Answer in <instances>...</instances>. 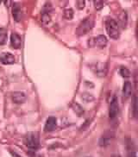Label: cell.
<instances>
[{
  "label": "cell",
  "instance_id": "cell-1",
  "mask_svg": "<svg viewBox=\"0 0 138 157\" xmlns=\"http://www.w3.org/2000/svg\"><path fill=\"white\" fill-rule=\"evenodd\" d=\"M94 24H95V21H94V18L92 16L86 17L85 19H83L80 23L79 24L78 28L76 29V34L79 36L86 35L93 29Z\"/></svg>",
  "mask_w": 138,
  "mask_h": 157
},
{
  "label": "cell",
  "instance_id": "cell-2",
  "mask_svg": "<svg viewBox=\"0 0 138 157\" xmlns=\"http://www.w3.org/2000/svg\"><path fill=\"white\" fill-rule=\"evenodd\" d=\"M23 143L29 149L36 150L40 146V138L37 132H29L23 139Z\"/></svg>",
  "mask_w": 138,
  "mask_h": 157
},
{
  "label": "cell",
  "instance_id": "cell-3",
  "mask_svg": "<svg viewBox=\"0 0 138 157\" xmlns=\"http://www.w3.org/2000/svg\"><path fill=\"white\" fill-rule=\"evenodd\" d=\"M106 31L108 33L109 36L112 39L117 40L120 37L119 25L117 21L114 19H108L105 21Z\"/></svg>",
  "mask_w": 138,
  "mask_h": 157
},
{
  "label": "cell",
  "instance_id": "cell-4",
  "mask_svg": "<svg viewBox=\"0 0 138 157\" xmlns=\"http://www.w3.org/2000/svg\"><path fill=\"white\" fill-rule=\"evenodd\" d=\"M107 38L104 35H99L96 37H92L91 39H89L88 41V46L93 48V47H98V48H103L107 45Z\"/></svg>",
  "mask_w": 138,
  "mask_h": 157
},
{
  "label": "cell",
  "instance_id": "cell-5",
  "mask_svg": "<svg viewBox=\"0 0 138 157\" xmlns=\"http://www.w3.org/2000/svg\"><path fill=\"white\" fill-rule=\"evenodd\" d=\"M119 111V105H118V99L117 98L114 96L111 99L109 107V117L110 119H115Z\"/></svg>",
  "mask_w": 138,
  "mask_h": 157
},
{
  "label": "cell",
  "instance_id": "cell-6",
  "mask_svg": "<svg viewBox=\"0 0 138 157\" xmlns=\"http://www.w3.org/2000/svg\"><path fill=\"white\" fill-rule=\"evenodd\" d=\"M115 136V133L111 130H108L104 135H102V136L99 138L98 144L100 147H107L109 146L112 141V139Z\"/></svg>",
  "mask_w": 138,
  "mask_h": 157
},
{
  "label": "cell",
  "instance_id": "cell-7",
  "mask_svg": "<svg viewBox=\"0 0 138 157\" xmlns=\"http://www.w3.org/2000/svg\"><path fill=\"white\" fill-rule=\"evenodd\" d=\"M94 73L96 75L99 76V77H104L105 76L108 71V67H107V64L106 63H103V62H98L95 65V67H93Z\"/></svg>",
  "mask_w": 138,
  "mask_h": 157
},
{
  "label": "cell",
  "instance_id": "cell-8",
  "mask_svg": "<svg viewBox=\"0 0 138 157\" xmlns=\"http://www.w3.org/2000/svg\"><path fill=\"white\" fill-rule=\"evenodd\" d=\"M16 61L15 56L10 53H3L0 56V62L4 65L14 64Z\"/></svg>",
  "mask_w": 138,
  "mask_h": 157
},
{
  "label": "cell",
  "instance_id": "cell-9",
  "mask_svg": "<svg viewBox=\"0 0 138 157\" xmlns=\"http://www.w3.org/2000/svg\"><path fill=\"white\" fill-rule=\"evenodd\" d=\"M12 16H13L14 20L16 22H20L23 17V12L21 6L17 3H14L12 6Z\"/></svg>",
  "mask_w": 138,
  "mask_h": 157
},
{
  "label": "cell",
  "instance_id": "cell-10",
  "mask_svg": "<svg viewBox=\"0 0 138 157\" xmlns=\"http://www.w3.org/2000/svg\"><path fill=\"white\" fill-rule=\"evenodd\" d=\"M56 126H57V119L55 117H49L45 123L44 131L45 132H51L56 128Z\"/></svg>",
  "mask_w": 138,
  "mask_h": 157
},
{
  "label": "cell",
  "instance_id": "cell-11",
  "mask_svg": "<svg viewBox=\"0 0 138 157\" xmlns=\"http://www.w3.org/2000/svg\"><path fill=\"white\" fill-rule=\"evenodd\" d=\"M10 44L13 48L19 49L22 46V37L17 33H12L10 36Z\"/></svg>",
  "mask_w": 138,
  "mask_h": 157
},
{
  "label": "cell",
  "instance_id": "cell-12",
  "mask_svg": "<svg viewBox=\"0 0 138 157\" xmlns=\"http://www.w3.org/2000/svg\"><path fill=\"white\" fill-rule=\"evenodd\" d=\"M26 99H27V96L23 92H15L12 93V100L15 104L17 105L23 104L26 101Z\"/></svg>",
  "mask_w": 138,
  "mask_h": 157
},
{
  "label": "cell",
  "instance_id": "cell-13",
  "mask_svg": "<svg viewBox=\"0 0 138 157\" xmlns=\"http://www.w3.org/2000/svg\"><path fill=\"white\" fill-rule=\"evenodd\" d=\"M132 93V84L129 81H125L123 87V95L125 98H128L130 97Z\"/></svg>",
  "mask_w": 138,
  "mask_h": 157
},
{
  "label": "cell",
  "instance_id": "cell-14",
  "mask_svg": "<svg viewBox=\"0 0 138 157\" xmlns=\"http://www.w3.org/2000/svg\"><path fill=\"white\" fill-rule=\"evenodd\" d=\"M7 42V30L0 28V45H5Z\"/></svg>",
  "mask_w": 138,
  "mask_h": 157
},
{
  "label": "cell",
  "instance_id": "cell-15",
  "mask_svg": "<svg viewBox=\"0 0 138 157\" xmlns=\"http://www.w3.org/2000/svg\"><path fill=\"white\" fill-rule=\"evenodd\" d=\"M73 110L79 116V117H81V116L84 114V109H83V107L80 105H79L78 103H74V105H73Z\"/></svg>",
  "mask_w": 138,
  "mask_h": 157
},
{
  "label": "cell",
  "instance_id": "cell-16",
  "mask_svg": "<svg viewBox=\"0 0 138 157\" xmlns=\"http://www.w3.org/2000/svg\"><path fill=\"white\" fill-rule=\"evenodd\" d=\"M127 13L124 11L119 15V23L120 25L122 26V28H125L127 25Z\"/></svg>",
  "mask_w": 138,
  "mask_h": 157
},
{
  "label": "cell",
  "instance_id": "cell-17",
  "mask_svg": "<svg viewBox=\"0 0 138 157\" xmlns=\"http://www.w3.org/2000/svg\"><path fill=\"white\" fill-rule=\"evenodd\" d=\"M74 13L73 9L68 8V9H66L64 10L63 17H64V18H66L67 20H71V19H73V17H74Z\"/></svg>",
  "mask_w": 138,
  "mask_h": 157
},
{
  "label": "cell",
  "instance_id": "cell-18",
  "mask_svg": "<svg viewBox=\"0 0 138 157\" xmlns=\"http://www.w3.org/2000/svg\"><path fill=\"white\" fill-rule=\"evenodd\" d=\"M41 23H43L44 25L48 24V23L51 22L50 15L48 14V13H44V12H42V14H41Z\"/></svg>",
  "mask_w": 138,
  "mask_h": 157
},
{
  "label": "cell",
  "instance_id": "cell-19",
  "mask_svg": "<svg viewBox=\"0 0 138 157\" xmlns=\"http://www.w3.org/2000/svg\"><path fill=\"white\" fill-rule=\"evenodd\" d=\"M81 98H82L83 100H84L85 102H86V103H89V102H92L94 100V97H93V95H92L91 93H82V95H81Z\"/></svg>",
  "mask_w": 138,
  "mask_h": 157
},
{
  "label": "cell",
  "instance_id": "cell-20",
  "mask_svg": "<svg viewBox=\"0 0 138 157\" xmlns=\"http://www.w3.org/2000/svg\"><path fill=\"white\" fill-rule=\"evenodd\" d=\"M119 73L121 74V76L124 77V78H129V77H130V72L126 67H121L119 70Z\"/></svg>",
  "mask_w": 138,
  "mask_h": 157
},
{
  "label": "cell",
  "instance_id": "cell-21",
  "mask_svg": "<svg viewBox=\"0 0 138 157\" xmlns=\"http://www.w3.org/2000/svg\"><path fill=\"white\" fill-rule=\"evenodd\" d=\"M93 3H94V7L97 10H100L105 5V3L103 1H94Z\"/></svg>",
  "mask_w": 138,
  "mask_h": 157
},
{
  "label": "cell",
  "instance_id": "cell-22",
  "mask_svg": "<svg viewBox=\"0 0 138 157\" xmlns=\"http://www.w3.org/2000/svg\"><path fill=\"white\" fill-rule=\"evenodd\" d=\"M76 5H77V8L79 10H83L86 6V1H77L76 2Z\"/></svg>",
  "mask_w": 138,
  "mask_h": 157
},
{
  "label": "cell",
  "instance_id": "cell-23",
  "mask_svg": "<svg viewBox=\"0 0 138 157\" xmlns=\"http://www.w3.org/2000/svg\"><path fill=\"white\" fill-rule=\"evenodd\" d=\"M50 10H52V5L50 3H47L44 5V8H43V12L44 13H48Z\"/></svg>",
  "mask_w": 138,
  "mask_h": 157
},
{
  "label": "cell",
  "instance_id": "cell-24",
  "mask_svg": "<svg viewBox=\"0 0 138 157\" xmlns=\"http://www.w3.org/2000/svg\"><path fill=\"white\" fill-rule=\"evenodd\" d=\"M133 114L134 117H136V97H134V102H133Z\"/></svg>",
  "mask_w": 138,
  "mask_h": 157
},
{
  "label": "cell",
  "instance_id": "cell-25",
  "mask_svg": "<svg viewBox=\"0 0 138 157\" xmlns=\"http://www.w3.org/2000/svg\"><path fill=\"white\" fill-rule=\"evenodd\" d=\"M10 155H12V157H22L20 155H18L17 152H14V151H10Z\"/></svg>",
  "mask_w": 138,
  "mask_h": 157
},
{
  "label": "cell",
  "instance_id": "cell-26",
  "mask_svg": "<svg viewBox=\"0 0 138 157\" xmlns=\"http://www.w3.org/2000/svg\"><path fill=\"white\" fill-rule=\"evenodd\" d=\"M129 157H137L136 156V153L135 152V151H131L129 154Z\"/></svg>",
  "mask_w": 138,
  "mask_h": 157
},
{
  "label": "cell",
  "instance_id": "cell-27",
  "mask_svg": "<svg viewBox=\"0 0 138 157\" xmlns=\"http://www.w3.org/2000/svg\"><path fill=\"white\" fill-rule=\"evenodd\" d=\"M113 157H120L119 155H116V156H113Z\"/></svg>",
  "mask_w": 138,
  "mask_h": 157
},
{
  "label": "cell",
  "instance_id": "cell-28",
  "mask_svg": "<svg viewBox=\"0 0 138 157\" xmlns=\"http://www.w3.org/2000/svg\"><path fill=\"white\" fill-rule=\"evenodd\" d=\"M0 5H1V2H0Z\"/></svg>",
  "mask_w": 138,
  "mask_h": 157
}]
</instances>
